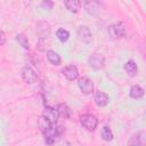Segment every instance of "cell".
<instances>
[{
	"label": "cell",
	"instance_id": "cell-1",
	"mask_svg": "<svg viewBox=\"0 0 146 146\" xmlns=\"http://www.w3.org/2000/svg\"><path fill=\"white\" fill-rule=\"evenodd\" d=\"M41 130L43 132V137H44V141L47 144H54L55 141L58 140L59 138V130L56 125V123H50L47 120H44L42 116L40 117V122H39Z\"/></svg>",
	"mask_w": 146,
	"mask_h": 146
},
{
	"label": "cell",
	"instance_id": "cell-2",
	"mask_svg": "<svg viewBox=\"0 0 146 146\" xmlns=\"http://www.w3.org/2000/svg\"><path fill=\"white\" fill-rule=\"evenodd\" d=\"M80 121H81V124L87 129V130H95L97 128V124H98V120L95 115H91V114H84L80 117Z\"/></svg>",
	"mask_w": 146,
	"mask_h": 146
},
{
	"label": "cell",
	"instance_id": "cell-3",
	"mask_svg": "<svg viewBox=\"0 0 146 146\" xmlns=\"http://www.w3.org/2000/svg\"><path fill=\"white\" fill-rule=\"evenodd\" d=\"M78 86L80 88V90L84 94V95H90L94 90V83L92 81L88 78V76H82L79 82H78Z\"/></svg>",
	"mask_w": 146,
	"mask_h": 146
},
{
	"label": "cell",
	"instance_id": "cell-4",
	"mask_svg": "<svg viewBox=\"0 0 146 146\" xmlns=\"http://www.w3.org/2000/svg\"><path fill=\"white\" fill-rule=\"evenodd\" d=\"M108 34L113 39H119L125 34V29H124L122 23H116V24H113L108 27Z\"/></svg>",
	"mask_w": 146,
	"mask_h": 146
},
{
	"label": "cell",
	"instance_id": "cell-5",
	"mask_svg": "<svg viewBox=\"0 0 146 146\" xmlns=\"http://www.w3.org/2000/svg\"><path fill=\"white\" fill-rule=\"evenodd\" d=\"M22 78L26 83H34L38 79V75L35 73V71L31 67V66H24L22 70Z\"/></svg>",
	"mask_w": 146,
	"mask_h": 146
},
{
	"label": "cell",
	"instance_id": "cell-6",
	"mask_svg": "<svg viewBox=\"0 0 146 146\" xmlns=\"http://www.w3.org/2000/svg\"><path fill=\"white\" fill-rule=\"evenodd\" d=\"M42 117L44 120H47L48 122L50 123H56L57 122V119L59 117V112L58 110L56 108H52V107H46L43 113H42Z\"/></svg>",
	"mask_w": 146,
	"mask_h": 146
},
{
	"label": "cell",
	"instance_id": "cell-7",
	"mask_svg": "<svg viewBox=\"0 0 146 146\" xmlns=\"http://www.w3.org/2000/svg\"><path fill=\"white\" fill-rule=\"evenodd\" d=\"M88 63L91 67L96 68V70H100L104 67V64H105V58L99 55V54H92L89 58H88Z\"/></svg>",
	"mask_w": 146,
	"mask_h": 146
},
{
	"label": "cell",
	"instance_id": "cell-8",
	"mask_svg": "<svg viewBox=\"0 0 146 146\" xmlns=\"http://www.w3.org/2000/svg\"><path fill=\"white\" fill-rule=\"evenodd\" d=\"M78 36L80 39V41H82L83 43H90L92 41V34H91V31L86 27V26H81L79 30H78Z\"/></svg>",
	"mask_w": 146,
	"mask_h": 146
},
{
	"label": "cell",
	"instance_id": "cell-9",
	"mask_svg": "<svg viewBox=\"0 0 146 146\" xmlns=\"http://www.w3.org/2000/svg\"><path fill=\"white\" fill-rule=\"evenodd\" d=\"M62 73L64 74V76L70 80V81H73L75 79H78L79 76V72H78V68L74 66V65H68V66H65L63 70H62Z\"/></svg>",
	"mask_w": 146,
	"mask_h": 146
},
{
	"label": "cell",
	"instance_id": "cell-10",
	"mask_svg": "<svg viewBox=\"0 0 146 146\" xmlns=\"http://www.w3.org/2000/svg\"><path fill=\"white\" fill-rule=\"evenodd\" d=\"M83 7L89 15H96L100 9V3L95 0H89L83 3Z\"/></svg>",
	"mask_w": 146,
	"mask_h": 146
},
{
	"label": "cell",
	"instance_id": "cell-11",
	"mask_svg": "<svg viewBox=\"0 0 146 146\" xmlns=\"http://www.w3.org/2000/svg\"><path fill=\"white\" fill-rule=\"evenodd\" d=\"M36 32L41 39H44L50 34V25L47 22H38Z\"/></svg>",
	"mask_w": 146,
	"mask_h": 146
},
{
	"label": "cell",
	"instance_id": "cell-12",
	"mask_svg": "<svg viewBox=\"0 0 146 146\" xmlns=\"http://www.w3.org/2000/svg\"><path fill=\"white\" fill-rule=\"evenodd\" d=\"M94 100H95V104L98 107H104L108 103V96L105 92H103V91H97L96 95H95Z\"/></svg>",
	"mask_w": 146,
	"mask_h": 146
},
{
	"label": "cell",
	"instance_id": "cell-13",
	"mask_svg": "<svg viewBox=\"0 0 146 146\" xmlns=\"http://www.w3.org/2000/svg\"><path fill=\"white\" fill-rule=\"evenodd\" d=\"M64 6L71 13H78L81 7V2L79 0H66L64 1Z\"/></svg>",
	"mask_w": 146,
	"mask_h": 146
},
{
	"label": "cell",
	"instance_id": "cell-14",
	"mask_svg": "<svg viewBox=\"0 0 146 146\" xmlns=\"http://www.w3.org/2000/svg\"><path fill=\"white\" fill-rule=\"evenodd\" d=\"M124 71L129 74V75H131V76H133V75H136V73H137V71H138V67H137V64L135 63V60H132V59H130V60H128L125 64H124Z\"/></svg>",
	"mask_w": 146,
	"mask_h": 146
},
{
	"label": "cell",
	"instance_id": "cell-15",
	"mask_svg": "<svg viewBox=\"0 0 146 146\" xmlns=\"http://www.w3.org/2000/svg\"><path fill=\"white\" fill-rule=\"evenodd\" d=\"M129 94H130V97H132V98H135V99H138V98H141V97L144 96L145 91H144V89H143L140 86L135 84V86H132V87L130 88Z\"/></svg>",
	"mask_w": 146,
	"mask_h": 146
},
{
	"label": "cell",
	"instance_id": "cell-16",
	"mask_svg": "<svg viewBox=\"0 0 146 146\" xmlns=\"http://www.w3.org/2000/svg\"><path fill=\"white\" fill-rule=\"evenodd\" d=\"M143 133L141 132H138V133H135L133 136H131V138L129 139L128 141V145L129 146H141L144 144V139H143Z\"/></svg>",
	"mask_w": 146,
	"mask_h": 146
},
{
	"label": "cell",
	"instance_id": "cell-17",
	"mask_svg": "<svg viewBox=\"0 0 146 146\" xmlns=\"http://www.w3.org/2000/svg\"><path fill=\"white\" fill-rule=\"evenodd\" d=\"M47 59L50 64L52 65H59L60 64V57L57 52H55L54 50H48L47 51Z\"/></svg>",
	"mask_w": 146,
	"mask_h": 146
},
{
	"label": "cell",
	"instance_id": "cell-18",
	"mask_svg": "<svg viewBox=\"0 0 146 146\" xmlns=\"http://www.w3.org/2000/svg\"><path fill=\"white\" fill-rule=\"evenodd\" d=\"M100 135H102V138L105 141H110V140L113 139V132L108 127H104L102 129V131H100Z\"/></svg>",
	"mask_w": 146,
	"mask_h": 146
},
{
	"label": "cell",
	"instance_id": "cell-19",
	"mask_svg": "<svg viewBox=\"0 0 146 146\" xmlns=\"http://www.w3.org/2000/svg\"><path fill=\"white\" fill-rule=\"evenodd\" d=\"M56 35H57L58 40L62 41V42L67 41L68 38H70V33H68V31H66V30H64V29H59V30H57Z\"/></svg>",
	"mask_w": 146,
	"mask_h": 146
},
{
	"label": "cell",
	"instance_id": "cell-20",
	"mask_svg": "<svg viewBox=\"0 0 146 146\" xmlns=\"http://www.w3.org/2000/svg\"><path fill=\"white\" fill-rule=\"evenodd\" d=\"M16 40L18 41V43H19L24 49H29V41H27V39H26V36H25L24 34H22V33L17 34V35H16Z\"/></svg>",
	"mask_w": 146,
	"mask_h": 146
},
{
	"label": "cell",
	"instance_id": "cell-21",
	"mask_svg": "<svg viewBox=\"0 0 146 146\" xmlns=\"http://www.w3.org/2000/svg\"><path fill=\"white\" fill-rule=\"evenodd\" d=\"M58 112H59V114H63L65 117H70V115H71V110L66 105H63V104H60L58 106Z\"/></svg>",
	"mask_w": 146,
	"mask_h": 146
},
{
	"label": "cell",
	"instance_id": "cell-22",
	"mask_svg": "<svg viewBox=\"0 0 146 146\" xmlns=\"http://www.w3.org/2000/svg\"><path fill=\"white\" fill-rule=\"evenodd\" d=\"M41 6H42V7H48L49 9H51L52 2H50V1H43V2H41Z\"/></svg>",
	"mask_w": 146,
	"mask_h": 146
},
{
	"label": "cell",
	"instance_id": "cell-23",
	"mask_svg": "<svg viewBox=\"0 0 146 146\" xmlns=\"http://www.w3.org/2000/svg\"><path fill=\"white\" fill-rule=\"evenodd\" d=\"M3 43H5V32L1 31V44H3Z\"/></svg>",
	"mask_w": 146,
	"mask_h": 146
}]
</instances>
